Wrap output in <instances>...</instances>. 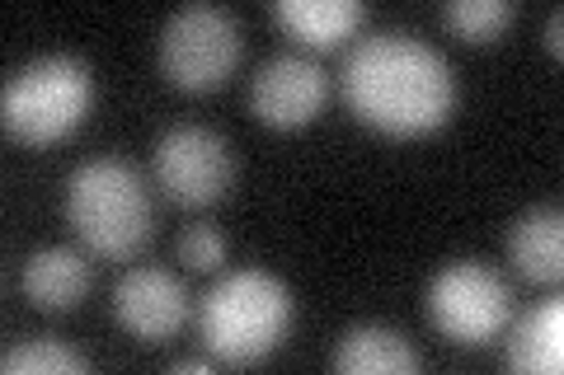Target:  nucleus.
I'll return each instance as SVG.
<instances>
[{"label": "nucleus", "mask_w": 564, "mask_h": 375, "mask_svg": "<svg viewBox=\"0 0 564 375\" xmlns=\"http://www.w3.org/2000/svg\"><path fill=\"white\" fill-rule=\"evenodd\" d=\"M240 62V24L231 10L221 5H184L174 10L161 29V70L170 85L203 95L217 89Z\"/></svg>", "instance_id": "nucleus-6"}, {"label": "nucleus", "mask_w": 564, "mask_h": 375, "mask_svg": "<svg viewBox=\"0 0 564 375\" xmlns=\"http://www.w3.org/2000/svg\"><path fill=\"white\" fill-rule=\"evenodd\" d=\"M85 291H90V263H85V254H76V249H66V244H47L39 254H29L24 296L43 315L76 310L85 300Z\"/></svg>", "instance_id": "nucleus-12"}, {"label": "nucleus", "mask_w": 564, "mask_h": 375, "mask_svg": "<svg viewBox=\"0 0 564 375\" xmlns=\"http://www.w3.org/2000/svg\"><path fill=\"white\" fill-rule=\"evenodd\" d=\"M329 95V76L321 70V62L302 57V52H278L269 57L254 80H250V109L263 128H306V122L325 109Z\"/></svg>", "instance_id": "nucleus-8"}, {"label": "nucleus", "mask_w": 564, "mask_h": 375, "mask_svg": "<svg viewBox=\"0 0 564 375\" xmlns=\"http://www.w3.org/2000/svg\"><path fill=\"white\" fill-rule=\"evenodd\" d=\"M292 287L263 267H240L226 273L198 306L203 348L217 362L250 366L263 362L292 329Z\"/></svg>", "instance_id": "nucleus-3"}, {"label": "nucleus", "mask_w": 564, "mask_h": 375, "mask_svg": "<svg viewBox=\"0 0 564 375\" xmlns=\"http://www.w3.org/2000/svg\"><path fill=\"white\" fill-rule=\"evenodd\" d=\"M212 366H217V356H174V362H170V371L174 375H212Z\"/></svg>", "instance_id": "nucleus-19"}, {"label": "nucleus", "mask_w": 564, "mask_h": 375, "mask_svg": "<svg viewBox=\"0 0 564 375\" xmlns=\"http://www.w3.org/2000/svg\"><path fill=\"white\" fill-rule=\"evenodd\" d=\"M95 109V70L70 52H47L20 66L0 89V118L6 132L24 146L66 141Z\"/></svg>", "instance_id": "nucleus-4"}, {"label": "nucleus", "mask_w": 564, "mask_h": 375, "mask_svg": "<svg viewBox=\"0 0 564 375\" xmlns=\"http://www.w3.org/2000/svg\"><path fill=\"white\" fill-rule=\"evenodd\" d=\"M508 263L527 282H555L564 273V217L560 207H527L508 225Z\"/></svg>", "instance_id": "nucleus-13"}, {"label": "nucleus", "mask_w": 564, "mask_h": 375, "mask_svg": "<svg viewBox=\"0 0 564 375\" xmlns=\"http://www.w3.org/2000/svg\"><path fill=\"white\" fill-rule=\"evenodd\" d=\"M273 20L306 47H339L362 29V0H273Z\"/></svg>", "instance_id": "nucleus-14"}, {"label": "nucleus", "mask_w": 564, "mask_h": 375, "mask_svg": "<svg viewBox=\"0 0 564 375\" xmlns=\"http://www.w3.org/2000/svg\"><path fill=\"white\" fill-rule=\"evenodd\" d=\"M513 20H518V0H447L443 5V24L470 43H489Z\"/></svg>", "instance_id": "nucleus-16"}, {"label": "nucleus", "mask_w": 564, "mask_h": 375, "mask_svg": "<svg viewBox=\"0 0 564 375\" xmlns=\"http://www.w3.org/2000/svg\"><path fill=\"white\" fill-rule=\"evenodd\" d=\"M339 95L386 136L437 132L456 109L452 62L410 29H372L344 52Z\"/></svg>", "instance_id": "nucleus-1"}, {"label": "nucleus", "mask_w": 564, "mask_h": 375, "mask_svg": "<svg viewBox=\"0 0 564 375\" xmlns=\"http://www.w3.org/2000/svg\"><path fill=\"white\" fill-rule=\"evenodd\" d=\"M66 221L99 258H132L155 225L147 178L122 155L85 159L66 178Z\"/></svg>", "instance_id": "nucleus-2"}, {"label": "nucleus", "mask_w": 564, "mask_h": 375, "mask_svg": "<svg viewBox=\"0 0 564 375\" xmlns=\"http://www.w3.org/2000/svg\"><path fill=\"white\" fill-rule=\"evenodd\" d=\"M113 315L132 338H141V343H165V338H174L184 329L188 291H184V282L174 277L170 267L141 263V267H132V273L118 277Z\"/></svg>", "instance_id": "nucleus-9"}, {"label": "nucleus", "mask_w": 564, "mask_h": 375, "mask_svg": "<svg viewBox=\"0 0 564 375\" xmlns=\"http://www.w3.org/2000/svg\"><path fill=\"white\" fill-rule=\"evenodd\" d=\"M151 165H155V184L180 207H212L236 178L231 146L212 128H198V122H180V128L161 132Z\"/></svg>", "instance_id": "nucleus-7"}, {"label": "nucleus", "mask_w": 564, "mask_h": 375, "mask_svg": "<svg viewBox=\"0 0 564 375\" xmlns=\"http://www.w3.org/2000/svg\"><path fill=\"white\" fill-rule=\"evenodd\" d=\"M0 366L6 375H80L90 371V362L62 343V338H24V343H10L0 352Z\"/></svg>", "instance_id": "nucleus-15"}, {"label": "nucleus", "mask_w": 564, "mask_h": 375, "mask_svg": "<svg viewBox=\"0 0 564 375\" xmlns=\"http://www.w3.org/2000/svg\"><path fill=\"white\" fill-rule=\"evenodd\" d=\"M429 324L456 348H485L513 319V287L480 258H456L433 273L423 296Z\"/></svg>", "instance_id": "nucleus-5"}, {"label": "nucleus", "mask_w": 564, "mask_h": 375, "mask_svg": "<svg viewBox=\"0 0 564 375\" xmlns=\"http://www.w3.org/2000/svg\"><path fill=\"white\" fill-rule=\"evenodd\" d=\"M503 366L522 375H560L564 371V300L545 296L532 310L508 319Z\"/></svg>", "instance_id": "nucleus-10"}, {"label": "nucleus", "mask_w": 564, "mask_h": 375, "mask_svg": "<svg viewBox=\"0 0 564 375\" xmlns=\"http://www.w3.org/2000/svg\"><path fill=\"white\" fill-rule=\"evenodd\" d=\"M329 366L339 375H414L419 352L391 324H352L329 352Z\"/></svg>", "instance_id": "nucleus-11"}, {"label": "nucleus", "mask_w": 564, "mask_h": 375, "mask_svg": "<svg viewBox=\"0 0 564 375\" xmlns=\"http://www.w3.org/2000/svg\"><path fill=\"white\" fill-rule=\"evenodd\" d=\"M180 263L198 267V273H212V267L226 263V240L217 225H188L180 235Z\"/></svg>", "instance_id": "nucleus-17"}, {"label": "nucleus", "mask_w": 564, "mask_h": 375, "mask_svg": "<svg viewBox=\"0 0 564 375\" xmlns=\"http://www.w3.org/2000/svg\"><path fill=\"white\" fill-rule=\"evenodd\" d=\"M541 43H545V52H551V57H560V47H564V10H551V14H545Z\"/></svg>", "instance_id": "nucleus-18"}]
</instances>
